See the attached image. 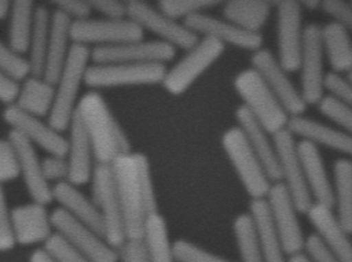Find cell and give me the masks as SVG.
<instances>
[{
	"label": "cell",
	"instance_id": "obj_55",
	"mask_svg": "<svg viewBox=\"0 0 352 262\" xmlns=\"http://www.w3.org/2000/svg\"><path fill=\"white\" fill-rule=\"evenodd\" d=\"M300 1V8L303 10H310L315 11L320 8V0H298Z\"/></svg>",
	"mask_w": 352,
	"mask_h": 262
},
{
	"label": "cell",
	"instance_id": "obj_8",
	"mask_svg": "<svg viewBox=\"0 0 352 262\" xmlns=\"http://www.w3.org/2000/svg\"><path fill=\"white\" fill-rule=\"evenodd\" d=\"M92 198L102 222V233L106 241L119 250L127 240L120 202L116 195V184L109 165L96 164L93 171Z\"/></svg>",
	"mask_w": 352,
	"mask_h": 262
},
{
	"label": "cell",
	"instance_id": "obj_51",
	"mask_svg": "<svg viewBox=\"0 0 352 262\" xmlns=\"http://www.w3.org/2000/svg\"><path fill=\"white\" fill-rule=\"evenodd\" d=\"M119 262H149L142 239L126 240L118 250Z\"/></svg>",
	"mask_w": 352,
	"mask_h": 262
},
{
	"label": "cell",
	"instance_id": "obj_56",
	"mask_svg": "<svg viewBox=\"0 0 352 262\" xmlns=\"http://www.w3.org/2000/svg\"><path fill=\"white\" fill-rule=\"evenodd\" d=\"M287 262H311V260L307 257L305 252H300V253H297V254L288 257Z\"/></svg>",
	"mask_w": 352,
	"mask_h": 262
},
{
	"label": "cell",
	"instance_id": "obj_35",
	"mask_svg": "<svg viewBox=\"0 0 352 262\" xmlns=\"http://www.w3.org/2000/svg\"><path fill=\"white\" fill-rule=\"evenodd\" d=\"M52 11L46 5H36L34 23L30 36L28 47V59L31 74L41 75L44 69L45 56L47 51L50 31H51Z\"/></svg>",
	"mask_w": 352,
	"mask_h": 262
},
{
	"label": "cell",
	"instance_id": "obj_45",
	"mask_svg": "<svg viewBox=\"0 0 352 262\" xmlns=\"http://www.w3.org/2000/svg\"><path fill=\"white\" fill-rule=\"evenodd\" d=\"M323 91L324 94L325 92H328L329 95L352 104L351 81L343 73L333 72V71L325 73Z\"/></svg>",
	"mask_w": 352,
	"mask_h": 262
},
{
	"label": "cell",
	"instance_id": "obj_20",
	"mask_svg": "<svg viewBox=\"0 0 352 262\" xmlns=\"http://www.w3.org/2000/svg\"><path fill=\"white\" fill-rule=\"evenodd\" d=\"M11 217L16 245L44 246L54 235L52 217L46 205L36 202L18 205L11 210Z\"/></svg>",
	"mask_w": 352,
	"mask_h": 262
},
{
	"label": "cell",
	"instance_id": "obj_7",
	"mask_svg": "<svg viewBox=\"0 0 352 262\" xmlns=\"http://www.w3.org/2000/svg\"><path fill=\"white\" fill-rule=\"evenodd\" d=\"M166 71L167 66L164 64H91L85 84L93 91L159 84H162Z\"/></svg>",
	"mask_w": 352,
	"mask_h": 262
},
{
	"label": "cell",
	"instance_id": "obj_6",
	"mask_svg": "<svg viewBox=\"0 0 352 262\" xmlns=\"http://www.w3.org/2000/svg\"><path fill=\"white\" fill-rule=\"evenodd\" d=\"M226 46L212 38H199L192 47L186 51L181 59L167 68L162 86L172 95L187 92L207 69L220 59Z\"/></svg>",
	"mask_w": 352,
	"mask_h": 262
},
{
	"label": "cell",
	"instance_id": "obj_5",
	"mask_svg": "<svg viewBox=\"0 0 352 262\" xmlns=\"http://www.w3.org/2000/svg\"><path fill=\"white\" fill-rule=\"evenodd\" d=\"M222 147L250 199L265 198L272 187L263 165L252 151L240 128H229L222 135Z\"/></svg>",
	"mask_w": 352,
	"mask_h": 262
},
{
	"label": "cell",
	"instance_id": "obj_47",
	"mask_svg": "<svg viewBox=\"0 0 352 262\" xmlns=\"http://www.w3.org/2000/svg\"><path fill=\"white\" fill-rule=\"evenodd\" d=\"M41 167L48 183L67 182L68 163L65 156L47 155L41 158Z\"/></svg>",
	"mask_w": 352,
	"mask_h": 262
},
{
	"label": "cell",
	"instance_id": "obj_57",
	"mask_svg": "<svg viewBox=\"0 0 352 262\" xmlns=\"http://www.w3.org/2000/svg\"><path fill=\"white\" fill-rule=\"evenodd\" d=\"M177 262H180V261H177Z\"/></svg>",
	"mask_w": 352,
	"mask_h": 262
},
{
	"label": "cell",
	"instance_id": "obj_40",
	"mask_svg": "<svg viewBox=\"0 0 352 262\" xmlns=\"http://www.w3.org/2000/svg\"><path fill=\"white\" fill-rule=\"evenodd\" d=\"M0 71L6 75L21 82L28 75H31V69L26 56H21L8 44L0 40Z\"/></svg>",
	"mask_w": 352,
	"mask_h": 262
},
{
	"label": "cell",
	"instance_id": "obj_33",
	"mask_svg": "<svg viewBox=\"0 0 352 262\" xmlns=\"http://www.w3.org/2000/svg\"><path fill=\"white\" fill-rule=\"evenodd\" d=\"M333 210L342 225L352 233V162L340 157L332 164Z\"/></svg>",
	"mask_w": 352,
	"mask_h": 262
},
{
	"label": "cell",
	"instance_id": "obj_52",
	"mask_svg": "<svg viewBox=\"0 0 352 262\" xmlns=\"http://www.w3.org/2000/svg\"><path fill=\"white\" fill-rule=\"evenodd\" d=\"M19 89V82L0 71V102L6 107L14 104Z\"/></svg>",
	"mask_w": 352,
	"mask_h": 262
},
{
	"label": "cell",
	"instance_id": "obj_44",
	"mask_svg": "<svg viewBox=\"0 0 352 262\" xmlns=\"http://www.w3.org/2000/svg\"><path fill=\"white\" fill-rule=\"evenodd\" d=\"M14 247L11 209L8 207L4 187H0V252H8Z\"/></svg>",
	"mask_w": 352,
	"mask_h": 262
},
{
	"label": "cell",
	"instance_id": "obj_13",
	"mask_svg": "<svg viewBox=\"0 0 352 262\" xmlns=\"http://www.w3.org/2000/svg\"><path fill=\"white\" fill-rule=\"evenodd\" d=\"M275 10L277 59L289 73L297 72L305 38L303 8L298 0H278Z\"/></svg>",
	"mask_w": 352,
	"mask_h": 262
},
{
	"label": "cell",
	"instance_id": "obj_16",
	"mask_svg": "<svg viewBox=\"0 0 352 262\" xmlns=\"http://www.w3.org/2000/svg\"><path fill=\"white\" fill-rule=\"evenodd\" d=\"M265 200L285 255L290 257L303 252L307 237L300 225V211L297 210L285 185L280 182L272 184Z\"/></svg>",
	"mask_w": 352,
	"mask_h": 262
},
{
	"label": "cell",
	"instance_id": "obj_29",
	"mask_svg": "<svg viewBox=\"0 0 352 262\" xmlns=\"http://www.w3.org/2000/svg\"><path fill=\"white\" fill-rule=\"evenodd\" d=\"M52 193L53 202L59 205L60 210L78 222L92 227L104 237L100 215L92 198L82 193L79 187L68 182H61L52 187Z\"/></svg>",
	"mask_w": 352,
	"mask_h": 262
},
{
	"label": "cell",
	"instance_id": "obj_11",
	"mask_svg": "<svg viewBox=\"0 0 352 262\" xmlns=\"http://www.w3.org/2000/svg\"><path fill=\"white\" fill-rule=\"evenodd\" d=\"M250 64L275 94L289 115L305 114L308 104H305L300 89L292 81L290 73L280 64L276 54H274L269 48L261 47L252 52Z\"/></svg>",
	"mask_w": 352,
	"mask_h": 262
},
{
	"label": "cell",
	"instance_id": "obj_49",
	"mask_svg": "<svg viewBox=\"0 0 352 262\" xmlns=\"http://www.w3.org/2000/svg\"><path fill=\"white\" fill-rule=\"evenodd\" d=\"M305 252L311 262H342L333 252L324 246V243L311 233L305 238Z\"/></svg>",
	"mask_w": 352,
	"mask_h": 262
},
{
	"label": "cell",
	"instance_id": "obj_4",
	"mask_svg": "<svg viewBox=\"0 0 352 262\" xmlns=\"http://www.w3.org/2000/svg\"><path fill=\"white\" fill-rule=\"evenodd\" d=\"M232 84L242 104L269 134L275 135L287 129L290 115L254 68L237 73Z\"/></svg>",
	"mask_w": 352,
	"mask_h": 262
},
{
	"label": "cell",
	"instance_id": "obj_14",
	"mask_svg": "<svg viewBox=\"0 0 352 262\" xmlns=\"http://www.w3.org/2000/svg\"><path fill=\"white\" fill-rule=\"evenodd\" d=\"M324 52L320 41V25L310 23L305 26V38L300 51V92L308 106H316L320 97L324 95Z\"/></svg>",
	"mask_w": 352,
	"mask_h": 262
},
{
	"label": "cell",
	"instance_id": "obj_10",
	"mask_svg": "<svg viewBox=\"0 0 352 262\" xmlns=\"http://www.w3.org/2000/svg\"><path fill=\"white\" fill-rule=\"evenodd\" d=\"M71 39L85 47H109L144 39V31L129 18L121 20L88 18L72 23Z\"/></svg>",
	"mask_w": 352,
	"mask_h": 262
},
{
	"label": "cell",
	"instance_id": "obj_32",
	"mask_svg": "<svg viewBox=\"0 0 352 262\" xmlns=\"http://www.w3.org/2000/svg\"><path fill=\"white\" fill-rule=\"evenodd\" d=\"M272 10L269 0H229L222 4V16L245 31L262 33Z\"/></svg>",
	"mask_w": 352,
	"mask_h": 262
},
{
	"label": "cell",
	"instance_id": "obj_18",
	"mask_svg": "<svg viewBox=\"0 0 352 262\" xmlns=\"http://www.w3.org/2000/svg\"><path fill=\"white\" fill-rule=\"evenodd\" d=\"M3 119L11 131L26 139L36 149L45 151L47 155H66L67 139L48 121L21 112L13 104L5 108Z\"/></svg>",
	"mask_w": 352,
	"mask_h": 262
},
{
	"label": "cell",
	"instance_id": "obj_37",
	"mask_svg": "<svg viewBox=\"0 0 352 262\" xmlns=\"http://www.w3.org/2000/svg\"><path fill=\"white\" fill-rule=\"evenodd\" d=\"M232 232L235 237L241 262H265L263 252L252 228L248 212L241 213L234 219Z\"/></svg>",
	"mask_w": 352,
	"mask_h": 262
},
{
	"label": "cell",
	"instance_id": "obj_38",
	"mask_svg": "<svg viewBox=\"0 0 352 262\" xmlns=\"http://www.w3.org/2000/svg\"><path fill=\"white\" fill-rule=\"evenodd\" d=\"M316 107L322 115L325 116L332 123L336 124L340 130L348 134L352 132V104L324 94L317 102Z\"/></svg>",
	"mask_w": 352,
	"mask_h": 262
},
{
	"label": "cell",
	"instance_id": "obj_1",
	"mask_svg": "<svg viewBox=\"0 0 352 262\" xmlns=\"http://www.w3.org/2000/svg\"><path fill=\"white\" fill-rule=\"evenodd\" d=\"M109 167L120 202L126 238L142 239L146 220L159 212L148 157L132 151L119 156Z\"/></svg>",
	"mask_w": 352,
	"mask_h": 262
},
{
	"label": "cell",
	"instance_id": "obj_2",
	"mask_svg": "<svg viewBox=\"0 0 352 262\" xmlns=\"http://www.w3.org/2000/svg\"><path fill=\"white\" fill-rule=\"evenodd\" d=\"M74 115L92 144L96 164L111 165L119 156L132 152L129 136L100 92L80 96Z\"/></svg>",
	"mask_w": 352,
	"mask_h": 262
},
{
	"label": "cell",
	"instance_id": "obj_43",
	"mask_svg": "<svg viewBox=\"0 0 352 262\" xmlns=\"http://www.w3.org/2000/svg\"><path fill=\"white\" fill-rule=\"evenodd\" d=\"M43 248L58 262H93L86 255L69 246L56 233L48 239Z\"/></svg>",
	"mask_w": 352,
	"mask_h": 262
},
{
	"label": "cell",
	"instance_id": "obj_26",
	"mask_svg": "<svg viewBox=\"0 0 352 262\" xmlns=\"http://www.w3.org/2000/svg\"><path fill=\"white\" fill-rule=\"evenodd\" d=\"M297 150L312 202L332 207V180L320 147L300 139L297 141Z\"/></svg>",
	"mask_w": 352,
	"mask_h": 262
},
{
	"label": "cell",
	"instance_id": "obj_28",
	"mask_svg": "<svg viewBox=\"0 0 352 262\" xmlns=\"http://www.w3.org/2000/svg\"><path fill=\"white\" fill-rule=\"evenodd\" d=\"M248 215L265 262H287V255L282 247L276 226L272 222L265 198L252 199Z\"/></svg>",
	"mask_w": 352,
	"mask_h": 262
},
{
	"label": "cell",
	"instance_id": "obj_19",
	"mask_svg": "<svg viewBox=\"0 0 352 262\" xmlns=\"http://www.w3.org/2000/svg\"><path fill=\"white\" fill-rule=\"evenodd\" d=\"M184 24L199 38H212L224 46L255 52L263 47V34L252 33L239 27L223 16H212L207 12L197 13L184 20Z\"/></svg>",
	"mask_w": 352,
	"mask_h": 262
},
{
	"label": "cell",
	"instance_id": "obj_3",
	"mask_svg": "<svg viewBox=\"0 0 352 262\" xmlns=\"http://www.w3.org/2000/svg\"><path fill=\"white\" fill-rule=\"evenodd\" d=\"M91 64V48L73 44L67 61L54 81V99L48 123L59 132L67 131L76 106L80 99V89Z\"/></svg>",
	"mask_w": 352,
	"mask_h": 262
},
{
	"label": "cell",
	"instance_id": "obj_12",
	"mask_svg": "<svg viewBox=\"0 0 352 262\" xmlns=\"http://www.w3.org/2000/svg\"><path fill=\"white\" fill-rule=\"evenodd\" d=\"M54 233L64 239L74 250L91 259L93 262H119L118 250L92 227L73 219L56 207L51 212Z\"/></svg>",
	"mask_w": 352,
	"mask_h": 262
},
{
	"label": "cell",
	"instance_id": "obj_46",
	"mask_svg": "<svg viewBox=\"0 0 352 262\" xmlns=\"http://www.w3.org/2000/svg\"><path fill=\"white\" fill-rule=\"evenodd\" d=\"M333 23L352 28V4L346 0H320V8Z\"/></svg>",
	"mask_w": 352,
	"mask_h": 262
},
{
	"label": "cell",
	"instance_id": "obj_31",
	"mask_svg": "<svg viewBox=\"0 0 352 262\" xmlns=\"http://www.w3.org/2000/svg\"><path fill=\"white\" fill-rule=\"evenodd\" d=\"M348 27L329 21L320 26V41L325 59L333 72L345 73L352 71V41Z\"/></svg>",
	"mask_w": 352,
	"mask_h": 262
},
{
	"label": "cell",
	"instance_id": "obj_41",
	"mask_svg": "<svg viewBox=\"0 0 352 262\" xmlns=\"http://www.w3.org/2000/svg\"><path fill=\"white\" fill-rule=\"evenodd\" d=\"M173 248L176 260L180 262H234L186 239L173 241Z\"/></svg>",
	"mask_w": 352,
	"mask_h": 262
},
{
	"label": "cell",
	"instance_id": "obj_34",
	"mask_svg": "<svg viewBox=\"0 0 352 262\" xmlns=\"http://www.w3.org/2000/svg\"><path fill=\"white\" fill-rule=\"evenodd\" d=\"M142 241L149 262H177L167 222L160 212L153 213L146 220Z\"/></svg>",
	"mask_w": 352,
	"mask_h": 262
},
{
	"label": "cell",
	"instance_id": "obj_36",
	"mask_svg": "<svg viewBox=\"0 0 352 262\" xmlns=\"http://www.w3.org/2000/svg\"><path fill=\"white\" fill-rule=\"evenodd\" d=\"M36 4L30 0L13 1L8 16V44L16 52L24 56L34 23Z\"/></svg>",
	"mask_w": 352,
	"mask_h": 262
},
{
	"label": "cell",
	"instance_id": "obj_39",
	"mask_svg": "<svg viewBox=\"0 0 352 262\" xmlns=\"http://www.w3.org/2000/svg\"><path fill=\"white\" fill-rule=\"evenodd\" d=\"M222 4L219 0H160L156 6L173 19L184 20Z\"/></svg>",
	"mask_w": 352,
	"mask_h": 262
},
{
	"label": "cell",
	"instance_id": "obj_24",
	"mask_svg": "<svg viewBox=\"0 0 352 262\" xmlns=\"http://www.w3.org/2000/svg\"><path fill=\"white\" fill-rule=\"evenodd\" d=\"M237 127L243 132L252 151L256 154L272 183L280 182V170L277 160L276 147L272 134L241 104L235 110Z\"/></svg>",
	"mask_w": 352,
	"mask_h": 262
},
{
	"label": "cell",
	"instance_id": "obj_42",
	"mask_svg": "<svg viewBox=\"0 0 352 262\" xmlns=\"http://www.w3.org/2000/svg\"><path fill=\"white\" fill-rule=\"evenodd\" d=\"M19 178L16 152L12 142L0 139V187Z\"/></svg>",
	"mask_w": 352,
	"mask_h": 262
},
{
	"label": "cell",
	"instance_id": "obj_27",
	"mask_svg": "<svg viewBox=\"0 0 352 262\" xmlns=\"http://www.w3.org/2000/svg\"><path fill=\"white\" fill-rule=\"evenodd\" d=\"M71 26V20L66 18L63 13L53 10L47 51L45 56L44 69L41 74V76L51 84H54L72 49Z\"/></svg>",
	"mask_w": 352,
	"mask_h": 262
},
{
	"label": "cell",
	"instance_id": "obj_17",
	"mask_svg": "<svg viewBox=\"0 0 352 262\" xmlns=\"http://www.w3.org/2000/svg\"><path fill=\"white\" fill-rule=\"evenodd\" d=\"M176 56V48L161 40H135L109 47L91 49L93 64H167Z\"/></svg>",
	"mask_w": 352,
	"mask_h": 262
},
{
	"label": "cell",
	"instance_id": "obj_30",
	"mask_svg": "<svg viewBox=\"0 0 352 262\" xmlns=\"http://www.w3.org/2000/svg\"><path fill=\"white\" fill-rule=\"evenodd\" d=\"M53 99V84L43 76L31 74L19 82V89L13 106L26 114L44 119L51 114Z\"/></svg>",
	"mask_w": 352,
	"mask_h": 262
},
{
	"label": "cell",
	"instance_id": "obj_21",
	"mask_svg": "<svg viewBox=\"0 0 352 262\" xmlns=\"http://www.w3.org/2000/svg\"><path fill=\"white\" fill-rule=\"evenodd\" d=\"M8 137L16 149L19 178L23 179L28 195L32 202L48 206L53 203L52 187L45 179L38 151L32 144L13 131L10 130Z\"/></svg>",
	"mask_w": 352,
	"mask_h": 262
},
{
	"label": "cell",
	"instance_id": "obj_54",
	"mask_svg": "<svg viewBox=\"0 0 352 262\" xmlns=\"http://www.w3.org/2000/svg\"><path fill=\"white\" fill-rule=\"evenodd\" d=\"M11 8H12V3L8 0H0V21L8 19L10 12H11Z\"/></svg>",
	"mask_w": 352,
	"mask_h": 262
},
{
	"label": "cell",
	"instance_id": "obj_23",
	"mask_svg": "<svg viewBox=\"0 0 352 262\" xmlns=\"http://www.w3.org/2000/svg\"><path fill=\"white\" fill-rule=\"evenodd\" d=\"M287 130L295 139H300L317 147H329L345 156L352 155V136L340 128L323 123L318 119L302 115L290 116Z\"/></svg>",
	"mask_w": 352,
	"mask_h": 262
},
{
	"label": "cell",
	"instance_id": "obj_50",
	"mask_svg": "<svg viewBox=\"0 0 352 262\" xmlns=\"http://www.w3.org/2000/svg\"><path fill=\"white\" fill-rule=\"evenodd\" d=\"M93 11L100 13L101 18L121 20L129 18L127 1L122 0H96L91 1Z\"/></svg>",
	"mask_w": 352,
	"mask_h": 262
},
{
	"label": "cell",
	"instance_id": "obj_25",
	"mask_svg": "<svg viewBox=\"0 0 352 262\" xmlns=\"http://www.w3.org/2000/svg\"><path fill=\"white\" fill-rule=\"evenodd\" d=\"M67 131V150L65 155L68 163L67 182L78 187H84L91 183L96 165L94 151L76 115L73 116Z\"/></svg>",
	"mask_w": 352,
	"mask_h": 262
},
{
	"label": "cell",
	"instance_id": "obj_22",
	"mask_svg": "<svg viewBox=\"0 0 352 262\" xmlns=\"http://www.w3.org/2000/svg\"><path fill=\"white\" fill-rule=\"evenodd\" d=\"M305 215L314 227V235L342 262H352L351 235L337 218L333 207L312 203Z\"/></svg>",
	"mask_w": 352,
	"mask_h": 262
},
{
	"label": "cell",
	"instance_id": "obj_15",
	"mask_svg": "<svg viewBox=\"0 0 352 262\" xmlns=\"http://www.w3.org/2000/svg\"><path fill=\"white\" fill-rule=\"evenodd\" d=\"M272 139L276 147L280 182L285 185L300 213H305L314 202L305 183L297 139L287 129L272 135Z\"/></svg>",
	"mask_w": 352,
	"mask_h": 262
},
{
	"label": "cell",
	"instance_id": "obj_53",
	"mask_svg": "<svg viewBox=\"0 0 352 262\" xmlns=\"http://www.w3.org/2000/svg\"><path fill=\"white\" fill-rule=\"evenodd\" d=\"M28 262H58L56 260L51 257V255L48 254L47 252L41 247V248H36V250H33L31 255H30V259H28Z\"/></svg>",
	"mask_w": 352,
	"mask_h": 262
},
{
	"label": "cell",
	"instance_id": "obj_9",
	"mask_svg": "<svg viewBox=\"0 0 352 262\" xmlns=\"http://www.w3.org/2000/svg\"><path fill=\"white\" fill-rule=\"evenodd\" d=\"M127 11L129 19L139 25L144 33H153L157 40L172 45L173 47L187 51L199 40V36L184 21L173 19L156 5L144 0H129Z\"/></svg>",
	"mask_w": 352,
	"mask_h": 262
},
{
	"label": "cell",
	"instance_id": "obj_48",
	"mask_svg": "<svg viewBox=\"0 0 352 262\" xmlns=\"http://www.w3.org/2000/svg\"><path fill=\"white\" fill-rule=\"evenodd\" d=\"M53 6L56 11L63 13L72 23L88 19V18H91V14L93 12L91 1H84V0L58 1V3H54Z\"/></svg>",
	"mask_w": 352,
	"mask_h": 262
}]
</instances>
